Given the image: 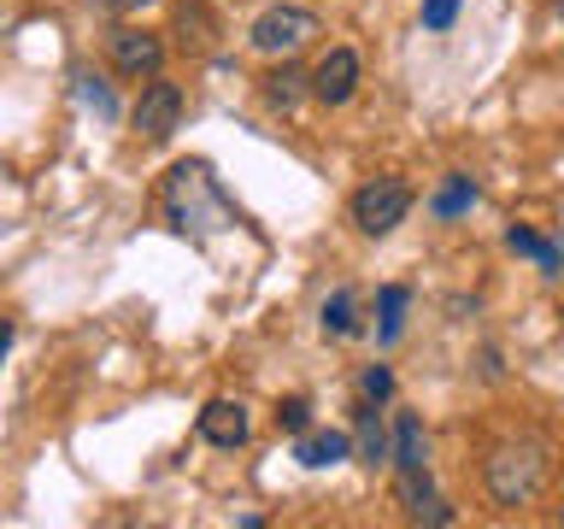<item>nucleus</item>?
I'll list each match as a JSON object with an SVG mask.
<instances>
[{
  "mask_svg": "<svg viewBox=\"0 0 564 529\" xmlns=\"http://www.w3.org/2000/svg\"><path fill=\"white\" fill-rule=\"evenodd\" d=\"M546 476H553V441L535 435V430L500 435L482 458V488H488V500L506 506V511L541 500Z\"/></svg>",
  "mask_w": 564,
  "mask_h": 529,
  "instance_id": "1",
  "label": "nucleus"
},
{
  "mask_svg": "<svg viewBox=\"0 0 564 529\" xmlns=\"http://www.w3.org/2000/svg\"><path fill=\"white\" fill-rule=\"evenodd\" d=\"M165 206H171V218H176V229L183 236H194V241H206V212H218L224 224H236V206L224 201V188H218V176H212L206 165H176L171 176H165Z\"/></svg>",
  "mask_w": 564,
  "mask_h": 529,
  "instance_id": "2",
  "label": "nucleus"
},
{
  "mask_svg": "<svg viewBox=\"0 0 564 529\" xmlns=\"http://www.w3.org/2000/svg\"><path fill=\"white\" fill-rule=\"evenodd\" d=\"M317 35H324L317 12H306V7H271V12L253 18L247 42H253V53H264V60H294V53H306Z\"/></svg>",
  "mask_w": 564,
  "mask_h": 529,
  "instance_id": "3",
  "label": "nucleus"
},
{
  "mask_svg": "<svg viewBox=\"0 0 564 529\" xmlns=\"http://www.w3.org/2000/svg\"><path fill=\"white\" fill-rule=\"evenodd\" d=\"M412 183H400V176H370V183L352 194V224H359V236L382 241L394 236V229L405 224V212H412Z\"/></svg>",
  "mask_w": 564,
  "mask_h": 529,
  "instance_id": "4",
  "label": "nucleus"
},
{
  "mask_svg": "<svg viewBox=\"0 0 564 529\" xmlns=\"http://www.w3.org/2000/svg\"><path fill=\"white\" fill-rule=\"evenodd\" d=\"M106 60H112L118 77L153 83L159 65H165V35H153V30H141V24H118L112 35H106Z\"/></svg>",
  "mask_w": 564,
  "mask_h": 529,
  "instance_id": "5",
  "label": "nucleus"
},
{
  "mask_svg": "<svg viewBox=\"0 0 564 529\" xmlns=\"http://www.w3.org/2000/svg\"><path fill=\"white\" fill-rule=\"evenodd\" d=\"M176 123H183V88L165 83V77H153L148 88H141L135 112H130V130L148 141V148H165V141L176 136Z\"/></svg>",
  "mask_w": 564,
  "mask_h": 529,
  "instance_id": "6",
  "label": "nucleus"
},
{
  "mask_svg": "<svg viewBox=\"0 0 564 529\" xmlns=\"http://www.w3.org/2000/svg\"><path fill=\"white\" fill-rule=\"evenodd\" d=\"M352 95H359V53L329 47L324 60L312 65V100L317 106H347Z\"/></svg>",
  "mask_w": 564,
  "mask_h": 529,
  "instance_id": "7",
  "label": "nucleus"
},
{
  "mask_svg": "<svg viewBox=\"0 0 564 529\" xmlns=\"http://www.w3.org/2000/svg\"><path fill=\"white\" fill-rule=\"evenodd\" d=\"M171 42H176V53H188V60H206V53L218 47V18H212L206 0H176L171 7Z\"/></svg>",
  "mask_w": 564,
  "mask_h": 529,
  "instance_id": "8",
  "label": "nucleus"
},
{
  "mask_svg": "<svg viewBox=\"0 0 564 529\" xmlns=\"http://www.w3.org/2000/svg\"><path fill=\"white\" fill-rule=\"evenodd\" d=\"M247 435H253V418H247L241 400H206L200 441H212V447H224V453H236V447H247Z\"/></svg>",
  "mask_w": 564,
  "mask_h": 529,
  "instance_id": "9",
  "label": "nucleus"
},
{
  "mask_svg": "<svg viewBox=\"0 0 564 529\" xmlns=\"http://www.w3.org/2000/svg\"><path fill=\"white\" fill-rule=\"evenodd\" d=\"M352 453H359L365 471H377L382 458H394V435H388V423L377 412V400L359 406V423H352Z\"/></svg>",
  "mask_w": 564,
  "mask_h": 529,
  "instance_id": "10",
  "label": "nucleus"
},
{
  "mask_svg": "<svg viewBox=\"0 0 564 529\" xmlns=\"http://www.w3.org/2000/svg\"><path fill=\"white\" fill-rule=\"evenodd\" d=\"M294 458L306 471H329V465H341V458H352V435H341V430H306V435H294Z\"/></svg>",
  "mask_w": 564,
  "mask_h": 529,
  "instance_id": "11",
  "label": "nucleus"
},
{
  "mask_svg": "<svg viewBox=\"0 0 564 529\" xmlns=\"http://www.w3.org/2000/svg\"><path fill=\"white\" fill-rule=\"evenodd\" d=\"M394 471H430V435H423V418L412 412L394 418Z\"/></svg>",
  "mask_w": 564,
  "mask_h": 529,
  "instance_id": "12",
  "label": "nucleus"
},
{
  "mask_svg": "<svg viewBox=\"0 0 564 529\" xmlns=\"http://www.w3.org/2000/svg\"><path fill=\"white\" fill-rule=\"evenodd\" d=\"M300 95H312V77H300V71H294L289 60H276V71L264 77V100L282 106V112H294Z\"/></svg>",
  "mask_w": 564,
  "mask_h": 529,
  "instance_id": "13",
  "label": "nucleus"
},
{
  "mask_svg": "<svg viewBox=\"0 0 564 529\" xmlns=\"http://www.w3.org/2000/svg\"><path fill=\"white\" fill-rule=\"evenodd\" d=\"M506 247H511V253H529L546 277H558V271H564V253H558V247H553V241H541L535 229H523V224H511V229H506Z\"/></svg>",
  "mask_w": 564,
  "mask_h": 529,
  "instance_id": "14",
  "label": "nucleus"
},
{
  "mask_svg": "<svg viewBox=\"0 0 564 529\" xmlns=\"http://www.w3.org/2000/svg\"><path fill=\"white\" fill-rule=\"evenodd\" d=\"M405 306H412V294H405L400 282H388V289L377 294V312H382V324H377V342H382V347H394V342H400Z\"/></svg>",
  "mask_w": 564,
  "mask_h": 529,
  "instance_id": "15",
  "label": "nucleus"
},
{
  "mask_svg": "<svg viewBox=\"0 0 564 529\" xmlns=\"http://www.w3.org/2000/svg\"><path fill=\"white\" fill-rule=\"evenodd\" d=\"M365 324H359V294L352 289H335L329 300H324V335H359Z\"/></svg>",
  "mask_w": 564,
  "mask_h": 529,
  "instance_id": "16",
  "label": "nucleus"
},
{
  "mask_svg": "<svg viewBox=\"0 0 564 529\" xmlns=\"http://www.w3.org/2000/svg\"><path fill=\"white\" fill-rule=\"evenodd\" d=\"M476 201V188H470V176H447V188L435 194V212L441 218H458V212H465Z\"/></svg>",
  "mask_w": 564,
  "mask_h": 529,
  "instance_id": "17",
  "label": "nucleus"
},
{
  "mask_svg": "<svg viewBox=\"0 0 564 529\" xmlns=\"http://www.w3.org/2000/svg\"><path fill=\"white\" fill-rule=\"evenodd\" d=\"M276 423H282V430H289V435H306V430H312V400L289 395V400L276 406Z\"/></svg>",
  "mask_w": 564,
  "mask_h": 529,
  "instance_id": "18",
  "label": "nucleus"
},
{
  "mask_svg": "<svg viewBox=\"0 0 564 529\" xmlns=\"http://www.w3.org/2000/svg\"><path fill=\"white\" fill-rule=\"evenodd\" d=\"M359 395H365V400H388V395H394V370H388V365H370L365 377H359Z\"/></svg>",
  "mask_w": 564,
  "mask_h": 529,
  "instance_id": "19",
  "label": "nucleus"
},
{
  "mask_svg": "<svg viewBox=\"0 0 564 529\" xmlns=\"http://www.w3.org/2000/svg\"><path fill=\"white\" fill-rule=\"evenodd\" d=\"M453 18H458V0H423V30H453Z\"/></svg>",
  "mask_w": 564,
  "mask_h": 529,
  "instance_id": "20",
  "label": "nucleus"
},
{
  "mask_svg": "<svg viewBox=\"0 0 564 529\" xmlns=\"http://www.w3.org/2000/svg\"><path fill=\"white\" fill-rule=\"evenodd\" d=\"M453 518H458V511H453L447 500H441V494H435V500H423V506L412 511V523H430V529H447Z\"/></svg>",
  "mask_w": 564,
  "mask_h": 529,
  "instance_id": "21",
  "label": "nucleus"
},
{
  "mask_svg": "<svg viewBox=\"0 0 564 529\" xmlns=\"http://www.w3.org/2000/svg\"><path fill=\"white\" fill-rule=\"evenodd\" d=\"M153 0H106V12H118V18H135V12H148Z\"/></svg>",
  "mask_w": 564,
  "mask_h": 529,
  "instance_id": "22",
  "label": "nucleus"
},
{
  "mask_svg": "<svg viewBox=\"0 0 564 529\" xmlns=\"http://www.w3.org/2000/svg\"><path fill=\"white\" fill-rule=\"evenodd\" d=\"M558 24H564V0H558Z\"/></svg>",
  "mask_w": 564,
  "mask_h": 529,
  "instance_id": "23",
  "label": "nucleus"
},
{
  "mask_svg": "<svg viewBox=\"0 0 564 529\" xmlns=\"http://www.w3.org/2000/svg\"><path fill=\"white\" fill-rule=\"evenodd\" d=\"M558 523H564V511H558Z\"/></svg>",
  "mask_w": 564,
  "mask_h": 529,
  "instance_id": "24",
  "label": "nucleus"
}]
</instances>
